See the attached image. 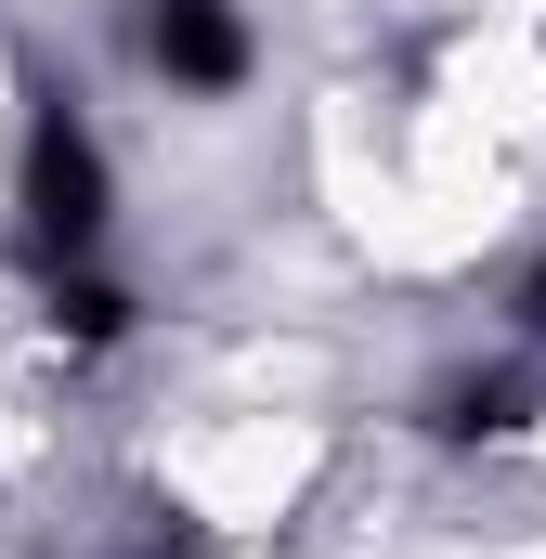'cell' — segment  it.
I'll return each mask as SVG.
<instances>
[{
    "instance_id": "6da1fadb",
    "label": "cell",
    "mask_w": 546,
    "mask_h": 559,
    "mask_svg": "<svg viewBox=\"0 0 546 559\" xmlns=\"http://www.w3.org/2000/svg\"><path fill=\"white\" fill-rule=\"evenodd\" d=\"M26 235L52 248V261H79L92 235H105V156H92V131L52 105L39 118V143H26Z\"/></svg>"
},
{
    "instance_id": "7a4b0ae2",
    "label": "cell",
    "mask_w": 546,
    "mask_h": 559,
    "mask_svg": "<svg viewBox=\"0 0 546 559\" xmlns=\"http://www.w3.org/2000/svg\"><path fill=\"white\" fill-rule=\"evenodd\" d=\"M143 52H156L182 92H235V79H248V26H235V0H156V13H143Z\"/></svg>"
},
{
    "instance_id": "3957f363",
    "label": "cell",
    "mask_w": 546,
    "mask_h": 559,
    "mask_svg": "<svg viewBox=\"0 0 546 559\" xmlns=\"http://www.w3.org/2000/svg\"><path fill=\"white\" fill-rule=\"evenodd\" d=\"M482 429H521V378H455L442 391V442H482Z\"/></svg>"
},
{
    "instance_id": "277c9868",
    "label": "cell",
    "mask_w": 546,
    "mask_h": 559,
    "mask_svg": "<svg viewBox=\"0 0 546 559\" xmlns=\"http://www.w3.org/2000/svg\"><path fill=\"white\" fill-rule=\"evenodd\" d=\"M52 325H79V338H118V325H131V299H118V286H92V274H66V286H52Z\"/></svg>"
},
{
    "instance_id": "5b68a950",
    "label": "cell",
    "mask_w": 546,
    "mask_h": 559,
    "mask_svg": "<svg viewBox=\"0 0 546 559\" xmlns=\"http://www.w3.org/2000/svg\"><path fill=\"white\" fill-rule=\"evenodd\" d=\"M534 325H546V274H534Z\"/></svg>"
}]
</instances>
